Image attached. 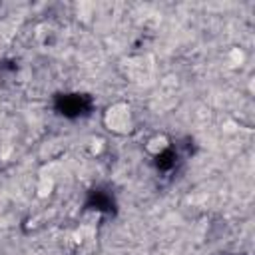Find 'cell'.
<instances>
[{
	"label": "cell",
	"instance_id": "cell-1",
	"mask_svg": "<svg viewBox=\"0 0 255 255\" xmlns=\"http://www.w3.org/2000/svg\"><path fill=\"white\" fill-rule=\"evenodd\" d=\"M104 126L116 135H126L133 129V112L128 102H114L104 112Z\"/></svg>",
	"mask_w": 255,
	"mask_h": 255
},
{
	"label": "cell",
	"instance_id": "cell-2",
	"mask_svg": "<svg viewBox=\"0 0 255 255\" xmlns=\"http://www.w3.org/2000/svg\"><path fill=\"white\" fill-rule=\"evenodd\" d=\"M169 137L165 133H153L147 141H145V151L149 155H161L167 147H169Z\"/></svg>",
	"mask_w": 255,
	"mask_h": 255
}]
</instances>
